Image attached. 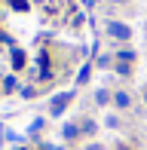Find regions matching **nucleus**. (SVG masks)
<instances>
[{
    "mask_svg": "<svg viewBox=\"0 0 147 150\" xmlns=\"http://www.w3.org/2000/svg\"><path fill=\"white\" fill-rule=\"evenodd\" d=\"M71 101H74V92H58L55 98L49 101V117H61V113L68 110Z\"/></svg>",
    "mask_w": 147,
    "mask_h": 150,
    "instance_id": "f257e3e1",
    "label": "nucleus"
},
{
    "mask_svg": "<svg viewBox=\"0 0 147 150\" xmlns=\"http://www.w3.org/2000/svg\"><path fill=\"white\" fill-rule=\"evenodd\" d=\"M107 34L110 37H117V40H129L132 37V28L126 22H107Z\"/></svg>",
    "mask_w": 147,
    "mask_h": 150,
    "instance_id": "f03ea898",
    "label": "nucleus"
},
{
    "mask_svg": "<svg viewBox=\"0 0 147 150\" xmlns=\"http://www.w3.org/2000/svg\"><path fill=\"white\" fill-rule=\"evenodd\" d=\"M61 135H64V138H68V141H77V138H80V135H83V132H80V126H77V122H64Z\"/></svg>",
    "mask_w": 147,
    "mask_h": 150,
    "instance_id": "7ed1b4c3",
    "label": "nucleus"
},
{
    "mask_svg": "<svg viewBox=\"0 0 147 150\" xmlns=\"http://www.w3.org/2000/svg\"><path fill=\"white\" fill-rule=\"evenodd\" d=\"M113 104H117V107H129L132 104V95L129 92H113Z\"/></svg>",
    "mask_w": 147,
    "mask_h": 150,
    "instance_id": "20e7f679",
    "label": "nucleus"
},
{
    "mask_svg": "<svg viewBox=\"0 0 147 150\" xmlns=\"http://www.w3.org/2000/svg\"><path fill=\"white\" fill-rule=\"evenodd\" d=\"M12 67H16V71H22V67H25V52H22V49H12Z\"/></svg>",
    "mask_w": 147,
    "mask_h": 150,
    "instance_id": "39448f33",
    "label": "nucleus"
},
{
    "mask_svg": "<svg viewBox=\"0 0 147 150\" xmlns=\"http://www.w3.org/2000/svg\"><path fill=\"white\" fill-rule=\"evenodd\" d=\"M117 61H126V64H132V61H135V52H132V49H119V52H117Z\"/></svg>",
    "mask_w": 147,
    "mask_h": 150,
    "instance_id": "423d86ee",
    "label": "nucleus"
},
{
    "mask_svg": "<svg viewBox=\"0 0 147 150\" xmlns=\"http://www.w3.org/2000/svg\"><path fill=\"white\" fill-rule=\"evenodd\" d=\"M107 101H110V92H107V89H95V104H101V107H104Z\"/></svg>",
    "mask_w": 147,
    "mask_h": 150,
    "instance_id": "0eeeda50",
    "label": "nucleus"
},
{
    "mask_svg": "<svg viewBox=\"0 0 147 150\" xmlns=\"http://www.w3.org/2000/svg\"><path fill=\"white\" fill-rule=\"evenodd\" d=\"M80 132L83 135H95V120H83L80 122Z\"/></svg>",
    "mask_w": 147,
    "mask_h": 150,
    "instance_id": "6e6552de",
    "label": "nucleus"
},
{
    "mask_svg": "<svg viewBox=\"0 0 147 150\" xmlns=\"http://www.w3.org/2000/svg\"><path fill=\"white\" fill-rule=\"evenodd\" d=\"M117 74H119V77H129V74H132V64H126V61H117Z\"/></svg>",
    "mask_w": 147,
    "mask_h": 150,
    "instance_id": "1a4fd4ad",
    "label": "nucleus"
},
{
    "mask_svg": "<svg viewBox=\"0 0 147 150\" xmlns=\"http://www.w3.org/2000/svg\"><path fill=\"white\" fill-rule=\"evenodd\" d=\"M18 95H22V98H34L37 89H34V86H22V89H18Z\"/></svg>",
    "mask_w": 147,
    "mask_h": 150,
    "instance_id": "9d476101",
    "label": "nucleus"
},
{
    "mask_svg": "<svg viewBox=\"0 0 147 150\" xmlns=\"http://www.w3.org/2000/svg\"><path fill=\"white\" fill-rule=\"evenodd\" d=\"M95 64H98V67H110V64H113V58H110V55H98V58H95Z\"/></svg>",
    "mask_w": 147,
    "mask_h": 150,
    "instance_id": "9b49d317",
    "label": "nucleus"
},
{
    "mask_svg": "<svg viewBox=\"0 0 147 150\" xmlns=\"http://www.w3.org/2000/svg\"><path fill=\"white\" fill-rule=\"evenodd\" d=\"M12 9H16V12H25V9H28V0H12Z\"/></svg>",
    "mask_w": 147,
    "mask_h": 150,
    "instance_id": "f8f14e48",
    "label": "nucleus"
},
{
    "mask_svg": "<svg viewBox=\"0 0 147 150\" xmlns=\"http://www.w3.org/2000/svg\"><path fill=\"white\" fill-rule=\"evenodd\" d=\"M3 89H6V92L16 89V77H6V80H3Z\"/></svg>",
    "mask_w": 147,
    "mask_h": 150,
    "instance_id": "ddd939ff",
    "label": "nucleus"
},
{
    "mask_svg": "<svg viewBox=\"0 0 147 150\" xmlns=\"http://www.w3.org/2000/svg\"><path fill=\"white\" fill-rule=\"evenodd\" d=\"M89 71H92V67H83V71H80V77H77V83H86V80H89Z\"/></svg>",
    "mask_w": 147,
    "mask_h": 150,
    "instance_id": "4468645a",
    "label": "nucleus"
},
{
    "mask_svg": "<svg viewBox=\"0 0 147 150\" xmlns=\"http://www.w3.org/2000/svg\"><path fill=\"white\" fill-rule=\"evenodd\" d=\"M86 150H104V144H98V141H92V144H86Z\"/></svg>",
    "mask_w": 147,
    "mask_h": 150,
    "instance_id": "2eb2a0df",
    "label": "nucleus"
},
{
    "mask_svg": "<svg viewBox=\"0 0 147 150\" xmlns=\"http://www.w3.org/2000/svg\"><path fill=\"white\" fill-rule=\"evenodd\" d=\"M117 150H132V147L129 144H117Z\"/></svg>",
    "mask_w": 147,
    "mask_h": 150,
    "instance_id": "dca6fc26",
    "label": "nucleus"
},
{
    "mask_svg": "<svg viewBox=\"0 0 147 150\" xmlns=\"http://www.w3.org/2000/svg\"><path fill=\"white\" fill-rule=\"evenodd\" d=\"M144 101H147V89H144Z\"/></svg>",
    "mask_w": 147,
    "mask_h": 150,
    "instance_id": "f3484780",
    "label": "nucleus"
}]
</instances>
